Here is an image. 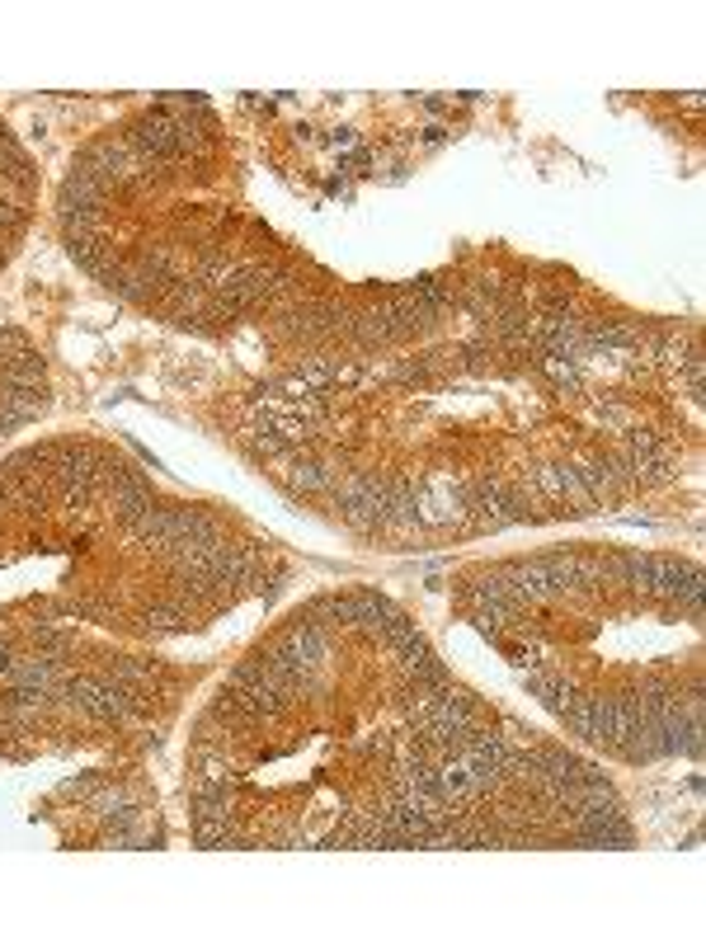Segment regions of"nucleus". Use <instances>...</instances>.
<instances>
[{"mask_svg":"<svg viewBox=\"0 0 706 941\" xmlns=\"http://www.w3.org/2000/svg\"><path fill=\"white\" fill-rule=\"evenodd\" d=\"M335 480H339V471L329 462H316V457H297L292 471H288V485L292 490H302V495H329L335 490Z\"/></svg>","mask_w":706,"mask_h":941,"instance_id":"f257e3e1","label":"nucleus"},{"mask_svg":"<svg viewBox=\"0 0 706 941\" xmlns=\"http://www.w3.org/2000/svg\"><path fill=\"white\" fill-rule=\"evenodd\" d=\"M10 669H14V650L5 646V640H0V683L10 678Z\"/></svg>","mask_w":706,"mask_h":941,"instance_id":"f03ea898","label":"nucleus"}]
</instances>
